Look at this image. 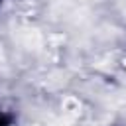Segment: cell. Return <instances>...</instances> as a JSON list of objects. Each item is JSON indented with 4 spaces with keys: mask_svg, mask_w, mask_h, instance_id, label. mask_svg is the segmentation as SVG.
I'll return each instance as SVG.
<instances>
[{
    "mask_svg": "<svg viewBox=\"0 0 126 126\" xmlns=\"http://www.w3.org/2000/svg\"><path fill=\"white\" fill-rule=\"evenodd\" d=\"M16 112L4 104H0V126H16Z\"/></svg>",
    "mask_w": 126,
    "mask_h": 126,
    "instance_id": "cell-1",
    "label": "cell"
},
{
    "mask_svg": "<svg viewBox=\"0 0 126 126\" xmlns=\"http://www.w3.org/2000/svg\"><path fill=\"white\" fill-rule=\"evenodd\" d=\"M4 2H6V0H0V8H2V4H4Z\"/></svg>",
    "mask_w": 126,
    "mask_h": 126,
    "instance_id": "cell-2",
    "label": "cell"
}]
</instances>
